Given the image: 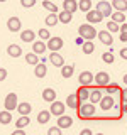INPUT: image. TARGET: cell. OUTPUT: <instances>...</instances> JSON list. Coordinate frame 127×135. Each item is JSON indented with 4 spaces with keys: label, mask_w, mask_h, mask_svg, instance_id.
<instances>
[{
    "label": "cell",
    "mask_w": 127,
    "mask_h": 135,
    "mask_svg": "<svg viewBox=\"0 0 127 135\" xmlns=\"http://www.w3.org/2000/svg\"><path fill=\"white\" fill-rule=\"evenodd\" d=\"M58 19H59V22H61V24H70L71 19H73V15L68 14V12H65V10H61V14L58 15Z\"/></svg>",
    "instance_id": "obj_35"
},
{
    "label": "cell",
    "mask_w": 127,
    "mask_h": 135,
    "mask_svg": "<svg viewBox=\"0 0 127 135\" xmlns=\"http://www.w3.org/2000/svg\"><path fill=\"white\" fill-rule=\"evenodd\" d=\"M25 62H27V64H32L34 68H36L37 64H39V56H37V54H34L32 51L29 54H25Z\"/></svg>",
    "instance_id": "obj_26"
},
{
    "label": "cell",
    "mask_w": 127,
    "mask_h": 135,
    "mask_svg": "<svg viewBox=\"0 0 127 135\" xmlns=\"http://www.w3.org/2000/svg\"><path fill=\"white\" fill-rule=\"evenodd\" d=\"M90 88H87V86H80L78 90H76V96H78V100H80V103H87L88 98H90Z\"/></svg>",
    "instance_id": "obj_10"
},
{
    "label": "cell",
    "mask_w": 127,
    "mask_h": 135,
    "mask_svg": "<svg viewBox=\"0 0 127 135\" xmlns=\"http://www.w3.org/2000/svg\"><path fill=\"white\" fill-rule=\"evenodd\" d=\"M78 34H80V37H83L85 41H93L97 36H98L97 29L93 27L92 24H81L78 27Z\"/></svg>",
    "instance_id": "obj_1"
},
{
    "label": "cell",
    "mask_w": 127,
    "mask_h": 135,
    "mask_svg": "<svg viewBox=\"0 0 127 135\" xmlns=\"http://www.w3.org/2000/svg\"><path fill=\"white\" fill-rule=\"evenodd\" d=\"M119 37H120V41H122V42H127V34H120Z\"/></svg>",
    "instance_id": "obj_49"
},
{
    "label": "cell",
    "mask_w": 127,
    "mask_h": 135,
    "mask_svg": "<svg viewBox=\"0 0 127 135\" xmlns=\"http://www.w3.org/2000/svg\"><path fill=\"white\" fill-rule=\"evenodd\" d=\"M7 69L5 68H0V81H3V79H7Z\"/></svg>",
    "instance_id": "obj_42"
},
{
    "label": "cell",
    "mask_w": 127,
    "mask_h": 135,
    "mask_svg": "<svg viewBox=\"0 0 127 135\" xmlns=\"http://www.w3.org/2000/svg\"><path fill=\"white\" fill-rule=\"evenodd\" d=\"M73 73H75V68L70 66V64H65V66L61 68V76H63L65 79L71 78V76H73Z\"/></svg>",
    "instance_id": "obj_28"
},
{
    "label": "cell",
    "mask_w": 127,
    "mask_h": 135,
    "mask_svg": "<svg viewBox=\"0 0 127 135\" xmlns=\"http://www.w3.org/2000/svg\"><path fill=\"white\" fill-rule=\"evenodd\" d=\"M29 123H31L29 117H19V120L15 122V127H17V130H22L24 127H27Z\"/></svg>",
    "instance_id": "obj_32"
},
{
    "label": "cell",
    "mask_w": 127,
    "mask_h": 135,
    "mask_svg": "<svg viewBox=\"0 0 127 135\" xmlns=\"http://www.w3.org/2000/svg\"><path fill=\"white\" fill-rule=\"evenodd\" d=\"M95 10L98 12L102 17H108V15L112 17V10H114V8H112V3H110V2H98Z\"/></svg>",
    "instance_id": "obj_4"
},
{
    "label": "cell",
    "mask_w": 127,
    "mask_h": 135,
    "mask_svg": "<svg viewBox=\"0 0 127 135\" xmlns=\"http://www.w3.org/2000/svg\"><path fill=\"white\" fill-rule=\"evenodd\" d=\"M102 98H103V96H102V90L100 88H93V90L90 91V103L92 105H95V103H100L102 101Z\"/></svg>",
    "instance_id": "obj_18"
},
{
    "label": "cell",
    "mask_w": 127,
    "mask_h": 135,
    "mask_svg": "<svg viewBox=\"0 0 127 135\" xmlns=\"http://www.w3.org/2000/svg\"><path fill=\"white\" fill-rule=\"evenodd\" d=\"M78 10L88 14V12L92 10V2H90V0H81V2H78Z\"/></svg>",
    "instance_id": "obj_31"
},
{
    "label": "cell",
    "mask_w": 127,
    "mask_h": 135,
    "mask_svg": "<svg viewBox=\"0 0 127 135\" xmlns=\"http://www.w3.org/2000/svg\"><path fill=\"white\" fill-rule=\"evenodd\" d=\"M63 10L73 15L75 12L78 10V3H76V2H73V0H65V2H63Z\"/></svg>",
    "instance_id": "obj_16"
},
{
    "label": "cell",
    "mask_w": 127,
    "mask_h": 135,
    "mask_svg": "<svg viewBox=\"0 0 127 135\" xmlns=\"http://www.w3.org/2000/svg\"><path fill=\"white\" fill-rule=\"evenodd\" d=\"M95 83H97V86L100 88H107L108 86V83H110V76L108 73H105V71H100V73H97L95 74Z\"/></svg>",
    "instance_id": "obj_6"
},
{
    "label": "cell",
    "mask_w": 127,
    "mask_h": 135,
    "mask_svg": "<svg viewBox=\"0 0 127 135\" xmlns=\"http://www.w3.org/2000/svg\"><path fill=\"white\" fill-rule=\"evenodd\" d=\"M42 7H44L48 12H51V14H58V5H56V3H53V2L44 0V2H42Z\"/></svg>",
    "instance_id": "obj_34"
},
{
    "label": "cell",
    "mask_w": 127,
    "mask_h": 135,
    "mask_svg": "<svg viewBox=\"0 0 127 135\" xmlns=\"http://www.w3.org/2000/svg\"><path fill=\"white\" fill-rule=\"evenodd\" d=\"M112 8H115V12H124L127 10V2L125 0H115V2H112Z\"/></svg>",
    "instance_id": "obj_25"
},
{
    "label": "cell",
    "mask_w": 127,
    "mask_h": 135,
    "mask_svg": "<svg viewBox=\"0 0 127 135\" xmlns=\"http://www.w3.org/2000/svg\"><path fill=\"white\" fill-rule=\"evenodd\" d=\"M46 74H48V68H46V64L39 62V64L34 68V76H36V78H44Z\"/></svg>",
    "instance_id": "obj_24"
},
{
    "label": "cell",
    "mask_w": 127,
    "mask_h": 135,
    "mask_svg": "<svg viewBox=\"0 0 127 135\" xmlns=\"http://www.w3.org/2000/svg\"><path fill=\"white\" fill-rule=\"evenodd\" d=\"M97 135H103V133H97Z\"/></svg>",
    "instance_id": "obj_53"
},
{
    "label": "cell",
    "mask_w": 127,
    "mask_h": 135,
    "mask_svg": "<svg viewBox=\"0 0 127 135\" xmlns=\"http://www.w3.org/2000/svg\"><path fill=\"white\" fill-rule=\"evenodd\" d=\"M65 108H66V103H63V101H54V103H51V108H49V113L51 115H56L58 118L65 115Z\"/></svg>",
    "instance_id": "obj_5"
},
{
    "label": "cell",
    "mask_w": 127,
    "mask_h": 135,
    "mask_svg": "<svg viewBox=\"0 0 127 135\" xmlns=\"http://www.w3.org/2000/svg\"><path fill=\"white\" fill-rule=\"evenodd\" d=\"M97 37H98V41L102 42V44H105V46H112L114 44V37H112V34H110L108 31H100Z\"/></svg>",
    "instance_id": "obj_11"
},
{
    "label": "cell",
    "mask_w": 127,
    "mask_h": 135,
    "mask_svg": "<svg viewBox=\"0 0 127 135\" xmlns=\"http://www.w3.org/2000/svg\"><path fill=\"white\" fill-rule=\"evenodd\" d=\"M17 112H19L20 117H29V113L32 112L31 103H27V101H24V103H19V107H17Z\"/></svg>",
    "instance_id": "obj_19"
},
{
    "label": "cell",
    "mask_w": 127,
    "mask_h": 135,
    "mask_svg": "<svg viewBox=\"0 0 127 135\" xmlns=\"http://www.w3.org/2000/svg\"><path fill=\"white\" fill-rule=\"evenodd\" d=\"M124 83H125V84H127V74H125V76H124Z\"/></svg>",
    "instance_id": "obj_51"
},
{
    "label": "cell",
    "mask_w": 127,
    "mask_h": 135,
    "mask_svg": "<svg viewBox=\"0 0 127 135\" xmlns=\"http://www.w3.org/2000/svg\"><path fill=\"white\" fill-rule=\"evenodd\" d=\"M120 96H124V98H127V88H125V90H122V95Z\"/></svg>",
    "instance_id": "obj_50"
},
{
    "label": "cell",
    "mask_w": 127,
    "mask_h": 135,
    "mask_svg": "<svg viewBox=\"0 0 127 135\" xmlns=\"http://www.w3.org/2000/svg\"><path fill=\"white\" fill-rule=\"evenodd\" d=\"M56 127L58 128H61V130H65V128H70L71 125H73V118L71 117H68V115H63V117H59L58 118V122H56Z\"/></svg>",
    "instance_id": "obj_12"
},
{
    "label": "cell",
    "mask_w": 127,
    "mask_h": 135,
    "mask_svg": "<svg viewBox=\"0 0 127 135\" xmlns=\"http://www.w3.org/2000/svg\"><path fill=\"white\" fill-rule=\"evenodd\" d=\"M46 42H42V41H34V44H32V52L34 54H37V56H39V54H44L46 52Z\"/></svg>",
    "instance_id": "obj_21"
},
{
    "label": "cell",
    "mask_w": 127,
    "mask_h": 135,
    "mask_svg": "<svg viewBox=\"0 0 127 135\" xmlns=\"http://www.w3.org/2000/svg\"><path fill=\"white\" fill-rule=\"evenodd\" d=\"M80 100H78V96H76V93H71L70 96L66 98V107H70L71 110H78L80 108Z\"/></svg>",
    "instance_id": "obj_14"
},
{
    "label": "cell",
    "mask_w": 127,
    "mask_h": 135,
    "mask_svg": "<svg viewBox=\"0 0 127 135\" xmlns=\"http://www.w3.org/2000/svg\"><path fill=\"white\" fill-rule=\"evenodd\" d=\"M22 7H25V8H29V7H32L34 5V0H22Z\"/></svg>",
    "instance_id": "obj_43"
},
{
    "label": "cell",
    "mask_w": 127,
    "mask_h": 135,
    "mask_svg": "<svg viewBox=\"0 0 127 135\" xmlns=\"http://www.w3.org/2000/svg\"><path fill=\"white\" fill-rule=\"evenodd\" d=\"M49 61H51V64L56 66V68H63V66H65V57H63L59 52H51L49 54Z\"/></svg>",
    "instance_id": "obj_13"
},
{
    "label": "cell",
    "mask_w": 127,
    "mask_h": 135,
    "mask_svg": "<svg viewBox=\"0 0 127 135\" xmlns=\"http://www.w3.org/2000/svg\"><path fill=\"white\" fill-rule=\"evenodd\" d=\"M48 135H63L61 133V128H58V127H51L48 130Z\"/></svg>",
    "instance_id": "obj_41"
},
{
    "label": "cell",
    "mask_w": 127,
    "mask_h": 135,
    "mask_svg": "<svg viewBox=\"0 0 127 135\" xmlns=\"http://www.w3.org/2000/svg\"><path fill=\"white\" fill-rule=\"evenodd\" d=\"M107 31L112 34V32H120V25L115 24V22H112V20H108L107 22Z\"/></svg>",
    "instance_id": "obj_38"
},
{
    "label": "cell",
    "mask_w": 127,
    "mask_h": 135,
    "mask_svg": "<svg viewBox=\"0 0 127 135\" xmlns=\"http://www.w3.org/2000/svg\"><path fill=\"white\" fill-rule=\"evenodd\" d=\"M78 83L81 84V86L90 88V84L95 83V74L90 73V71H83V73H80V76H78Z\"/></svg>",
    "instance_id": "obj_3"
},
{
    "label": "cell",
    "mask_w": 127,
    "mask_h": 135,
    "mask_svg": "<svg viewBox=\"0 0 127 135\" xmlns=\"http://www.w3.org/2000/svg\"><path fill=\"white\" fill-rule=\"evenodd\" d=\"M85 42H87V41H85L83 37H80V36H78V37H76V39H75V44H76V46H83Z\"/></svg>",
    "instance_id": "obj_45"
},
{
    "label": "cell",
    "mask_w": 127,
    "mask_h": 135,
    "mask_svg": "<svg viewBox=\"0 0 127 135\" xmlns=\"http://www.w3.org/2000/svg\"><path fill=\"white\" fill-rule=\"evenodd\" d=\"M5 110L7 112H12V110H17V107H19V101H17V95L15 93H8V95L5 96Z\"/></svg>",
    "instance_id": "obj_7"
},
{
    "label": "cell",
    "mask_w": 127,
    "mask_h": 135,
    "mask_svg": "<svg viewBox=\"0 0 127 135\" xmlns=\"http://www.w3.org/2000/svg\"><path fill=\"white\" fill-rule=\"evenodd\" d=\"M37 36L41 37L42 41H49L51 39V34H49V29H41L39 32H37Z\"/></svg>",
    "instance_id": "obj_40"
},
{
    "label": "cell",
    "mask_w": 127,
    "mask_h": 135,
    "mask_svg": "<svg viewBox=\"0 0 127 135\" xmlns=\"http://www.w3.org/2000/svg\"><path fill=\"white\" fill-rule=\"evenodd\" d=\"M114 59H115V57H114V54L110 52V51H108V52H103V54H102V61L107 62V64H112Z\"/></svg>",
    "instance_id": "obj_39"
},
{
    "label": "cell",
    "mask_w": 127,
    "mask_h": 135,
    "mask_svg": "<svg viewBox=\"0 0 127 135\" xmlns=\"http://www.w3.org/2000/svg\"><path fill=\"white\" fill-rule=\"evenodd\" d=\"M105 90H107V95H108V96L119 95V93H120V95H122V90H120V88L117 86V84H108V86L105 88Z\"/></svg>",
    "instance_id": "obj_36"
},
{
    "label": "cell",
    "mask_w": 127,
    "mask_h": 135,
    "mask_svg": "<svg viewBox=\"0 0 127 135\" xmlns=\"http://www.w3.org/2000/svg\"><path fill=\"white\" fill-rule=\"evenodd\" d=\"M42 100L48 101V103H54V101H56V91H54L53 88H46V90L42 91Z\"/></svg>",
    "instance_id": "obj_17"
},
{
    "label": "cell",
    "mask_w": 127,
    "mask_h": 135,
    "mask_svg": "<svg viewBox=\"0 0 127 135\" xmlns=\"http://www.w3.org/2000/svg\"><path fill=\"white\" fill-rule=\"evenodd\" d=\"M114 105H115V100H114V96H103L100 101V108L102 110H110V108H114Z\"/></svg>",
    "instance_id": "obj_20"
},
{
    "label": "cell",
    "mask_w": 127,
    "mask_h": 135,
    "mask_svg": "<svg viewBox=\"0 0 127 135\" xmlns=\"http://www.w3.org/2000/svg\"><path fill=\"white\" fill-rule=\"evenodd\" d=\"M49 120H51V113L48 112V110H42V112H39V115H37V122L39 123H49Z\"/></svg>",
    "instance_id": "obj_27"
},
{
    "label": "cell",
    "mask_w": 127,
    "mask_h": 135,
    "mask_svg": "<svg viewBox=\"0 0 127 135\" xmlns=\"http://www.w3.org/2000/svg\"><path fill=\"white\" fill-rule=\"evenodd\" d=\"M12 122V113L7 112V110H3V112H0V123L2 125H8Z\"/></svg>",
    "instance_id": "obj_30"
},
{
    "label": "cell",
    "mask_w": 127,
    "mask_h": 135,
    "mask_svg": "<svg viewBox=\"0 0 127 135\" xmlns=\"http://www.w3.org/2000/svg\"><path fill=\"white\" fill-rule=\"evenodd\" d=\"M80 135H93V133H92V130H90V128H83L81 132H80Z\"/></svg>",
    "instance_id": "obj_46"
},
{
    "label": "cell",
    "mask_w": 127,
    "mask_h": 135,
    "mask_svg": "<svg viewBox=\"0 0 127 135\" xmlns=\"http://www.w3.org/2000/svg\"><path fill=\"white\" fill-rule=\"evenodd\" d=\"M95 105H92V103H81L80 105V108H78V115L80 118H83V120H88V118H93L95 117Z\"/></svg>",
    "instance_id": "obj_2"
},
{
    "label": "cell",
    "mask_w": 127,
    "mask_h": 135,
    "mask_svg": "<svg viewBox=\"0 0 127 135\" xmlns=\"http://www.w3.org/2000/svg\"><path fill=\"white\" fill-rule=\"evenodd\" d=\"M124 113H127V107H125V108H124Z\"/></svg>",
    "instance_id": "obj_52"
},
{
    "label": "cell",
    "mask_w": 127,
    "mask_h": 135,
    "mask_svg": "<svg viewBox=\"0 0 127 135\" xmlns=\"http://www.w3.org/2000/svg\"><path fill=\"white\" fill-rule=\"evenodd\" d=\"M102 19H103V17H102L97 10H90V12L87 14V20H88V24H98V22H102Z\"/></svg>",
    "instance_id": "obj_22"
},
{
    "label": "cell",
    "mask_w": 127,
    "mask_h": 135,
    "mask_svg": "<svg viewBox=\"0 0 127 135\" xmlns=\"http://www.w3.org/2000/svg\"><path fill=\"white\" fill-rule=\"evenodd\" d=\"M119 54H120L122 59H125V61H127V47H122L120 51H119Z\"/></svg>",
    "instance_id": "obj_44"
},
{
    "label": "cell",
    "mask_w": 127,
    "mask_h": 135,
    "mask_svg": "<svg viewBox=\"0 0 127 135\" xmlns=\"http://www.w3.org/2000/svg\"><path fill=\"white\" fill-rule=\"evenodd\" d=\"M81 51H83L85 54H92L93 51H95V44H93L92 41H87V42L81 46Z\"/></svg>",
    "instance_id": "obj_37"
},
{
    "label": "cell",
    "mask_w": 127,
    "mask_h": 135,
    "mask_svg": "<svg viewBox=\"0 0 127 135\" xmlns=\"http://www.w3.org/2000/svg\"><path fill=\"white\" fill-rule=\"evenodd\" d=\"M112 22H115L119 25H122V24H125L127 22V17L122 14V12H115V14H112Z\"/></svg>",
    "instance_id": "obj_29"
},
{
    "label": "cell",
    "mask_w": 127,
    "mask_h": 135,
    "mask_svg": "<svg viewBox=\"0 0 127 135\" xmlns=\"http://www.w3.org/2000/svg\"><path fill=\"white\" fill-rule=\"evenodd\" d=\"M46 25L48 27H53V25H56L58 22H59V19H58V14H49L48 17H46Z\"/></svg>",
    "instance_id": "obj_33"
},
{
    "label": "cell",
    "mask_w": 127,
    "mask_h": 135,
    "mask_svg": "<svg viewBox=\"0 0 127 135\" xmlns=\"http://www.w3.org/2000/svg\"><path fill=\"white\" fill-rule=\"evenodd\" d=\"M120 34H127V22L120 25Z\"/></svg>",
    "instance_id": "obj_47"
},
{
    "label": "cell",
    "mask_w": 127,
    "mask_h": 135,
    "mask_svg": "<svg viewBox=\"0 0 127 135\" xmlns=\"http://www.w3.org/2000/svg\"><path fill=\"white\" fill-rule=\"evenodd\" d=\"M10 135H25V132H24V130H14Z\"/></svg>",
    "instance_id": "obj_48"
},
{
    "label": "cell",
    "mask_w": 127,
    "mask_h": 135,
    "mask_svg": "<svg viewBox=\"0 0 127 135\" xmlns=\"http://www.w3.org/2000/svg\"><path fill=\"white\" fill-rule=\"evenodd\" d=\"M63 44H65V42H63L61 37H51V39L46 42V47H48L51 52H58V51L63 47Z\"/></svg>",
    "instance_id": "obj_8"
},
{
    "label": "cell",
    "mask_w": 127,
    "mask_h": 135,
    "mask_svg": "<svg viewBox=\"0 0 127 135\" xmlns=\"http://www.w3.org/2000/svg\"><path fill=\"white\" fill-rule=\"evenodd\" d=\"M20 27H22V22H20V19L19 17H10V19L7 20V29L10 32H19L20 31Z\"/></svg>",
    "instance_id": "obj_9"
},
{
    "label": "cell",
    "mask_w": 127,
    "mask_h": 135,
    "mask_svg": "<svg viewBox=\"0 0 127 135\" xmlns=\"http://www.w3.org/2000/svg\"><path fill=\"white\" fill-rule=\"evenodd\" d=\"M7 54L10 57H20L22 56V47H20L19 44H10L7 47Z\"/></svg>",
    "instance_id": "obj_15"
},
{
    "label": "cell",
    "mask_w": 127,
    "mask_h": 135,
    "mask_svg": "<svg viewBox=\"0 0 127 135\" xmlns=\"http://www.w3.org/2000/svg\"><path fill=\"white\" fill-rule=\"evenodd\" d=\"M34 37H36V34H34V31H31V29H25V31L20 32V39H22L24 42H31V44H34Z\"/></svg>",
    "instance_id": "obj_23"
}]
</instances>
